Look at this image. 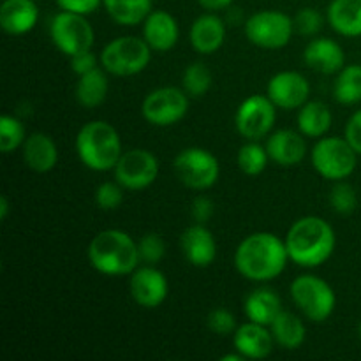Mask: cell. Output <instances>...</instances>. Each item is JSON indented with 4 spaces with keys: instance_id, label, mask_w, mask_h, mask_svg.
I'll list each match as a JSON object with an SVG mask.
<instances>
[{
    "instance_id": "cell-28",
    "label": "cell",
    "mask_w": 361,
    "mask_h": 361,
    "mask_svg": "<svg viewBox=\"0 0 361 361\" xmlns=\"http://www.w3.org/2000/svg\"><path fill=\"white\" fill-rule=\"evenodd\" d=\"M109 81L106 69H94L87 74H81L76 83V99L83 108H97L108 97Z\"/></svg>"
},
{
    "instance_id": "cell-6",
    "label": "cell",
    "mask_w": 361,
    "mask_h": 361,
    "mask_svg": "<svg viewBox=\"0 0 361 361\" xmlns=\"http://www.w3.org/2000/svg\"><path fill=\"white\" fill-rule=\"evenodd\" d=\"M293 302L312 323H323L334 314L337 296L331 286L317 275H300L291 282Z\"/></svg>"
},
{
    "instance_id": "cell-23",
    "label": "cell",
    "mask_w": 361,
    "mask_h": 361,
    "mask_svg": "<svg viewBox=\"0 0 361 361\" xmlns=\"http://www.w3.org/2000/svg\"><path fill=\"white\" fill-rule=\"evenodd\" d=\"M23 161L32 171L48 173L59 162V148L51 136L44 133H34L27 136L23 147Z\"/></svg>"
},
{
    "instance_id": "cell-15",
    "label": "cell",
    "mask_w": 361,
    "mask_h": 361,
    "mask_svg": "<svg viewBox=\"0 0 361 361\" xmlns=\"http://www.w3.org/2000/svg\"><path fill=\"white\" fill-rule=\"evenodd\" d=\"M310 85L303 74L296 71H282L268 81L267 95L277 108L291 111L302 108L309 101Z\"/></svg>"
},
{
    "instance_id": "cell-5",
    "label": "cell",
    "mask_w": 361,
    "mask_h": 361,
    "mask_svg": "<svg viewBox=\"0 0 361 361\" xmlns=\"http://www.w3.org/2000/svg\"><path fill=\"white\" fill-rule=\"evenodd\" d=\"M152 51L148 42L134 35H122L113 39L102 48L101 66L113 76H134L147 69Z\"/></svg>"
},
{
    "instance_id": "cell-45",
    "label": "cell",
    "mask_w": 361,
    "mask_h": 361,
    "mask_svg": "<svg viewBox=\"0 0 361 361\" xmlns=\"http://www.w3.org/2000/svg\"><path fill=\"white\" fill-rule=\"evenodd\" d=\"M358 335H360V338H361V323H360V326H358Z\"/></svg>"
},
{
    "instance_id": "cell-29",
    "label": "cell",
    "mask_w": 361,
    "mask_h": 361,
    "mask_svg": "<svg viewBox=\"0 0 361 361\" xmlns=\"http://www.w3.org/2000/svg\"><path fill=\"white\" fill-rule=\"evenodd\" d=\"M102 6L109 18L123 27L143 23L145 18L154 11L152 0H102Z\"/></svg>"
},
{
    "instance_id": "cell-10",
    "label": "cell",
    "mask_w": 361,
    "mask_h": 361,
    "mask_svg": "<svg viewBox=\"0 0 361 361\" xmlns=\"http://www.w3.org/2000/svg\"><path fill=\"white\" fill-rule=\"evenodd\" d=\"M293 32L295 20L282 11H259L245 21L247 39L259 48H284L291 41Z\"/></svg>"
},
{
    "instance_id": "cell-34",
    "label": "cell",
    "mask_w": 361,
    "mask_h": 361,
    "mask_svg": "<svg viewBox=\"0 0 361 361\" xmlns=\"http://www.w3.org/2000/svg\"><path fill=\"white\" fill-rule=\"evenodd\" d=\"M137 250H140V259L145 264H154L155 267L164 257L166 243L162 236L157 235V233H147L137 242Z\"/></svg>"
},
{
    "instance_id": "cell-27",
    "label": "cell",
    "mask_w": 361,
    "mask_h": 361,
    "mask_svg": "<svg viewBox=\"0 0 361 361\" xmlns=\"http://www.w3.org/2000/svg\"><path fill=\"white\" fill-rule=\"evenodd\" d=\"M270 328L275 342L281 348L288 349V351H295V349L302 348V344L305 342V324H303V321L298 316L288 312V310H281V314L275 317Z\"/></svg>"
},
{
    "instance_id": "cell-2",
    "label": "cell",
    "mask_w": 361,
    "mask_h": 361,
    "mask_svg": "<svg viewBox=\"0 0 361 361\" xmlns=\"http://www.w3.org/2000/svg\"><path fill=\"white\" fill-rule=\"evenodd\" d=\"M289 259L305 268L326 263L335 250L337 236L334 228L317 215L298 219L286 235Z\"/></svg>"
},
{
    "instance_id": "cell-3",
    "label": "cell",
    "mask_w": 361,
    "mask_h": 361,
    "mask_svg": "<svg viewBox=\"0 0 361 361\" xmlns=\"http://www.w3.org/2000/svg\"><path fill=\"white\" fill-rule=\"evenodd\" d=\"M88 261L99 274L120 277L140 267V250L133 236L122 229H104L92 238Z\"/></svg>"
},
{
    "instance_id": "cell-19",
    "label": "cell",
    "mask_w": 361,
    "mask_h": 361,
    "mask_svg": "<svg viewBox=\"0 0 361 361\" xmlns=\"http://www.w3.org/2000/svg\"><path fill=\"white\" fill-rule=\"evenodd\" d=\"M267 152L274 162L284 168L300 164L307 155V143L302 133L293 129L275 130L267 141Z\"/></svg>"
},
{
    "instance_id": "cell-14",
    "label": "cell",
    "mask_w": 361,
    "mask_h": 361,
    "mask_svg": "<svg viewBox=\"0 0 361 361\" xmlns=\"http://www.w3.org/2000/svg\"><path fill=\"white\" fill-rule=\"evenodd\" d=\"M130 296L143 309H157L168 298V279L154 264L137 267L130 274Z\"/></svg>"
},
{
    "instance_id": "cell-22",
    "label": "cell",
    "mask_w": 361,
    "mask_h": 361,
    "mask_svg": "<svg viewBox=\"0 0 361 361\" xmlns=\"http://www.w3.org/2000/svg\"><path fill=\"white\" fill-rule=\"evenodd\" d=\"M37 0H2L0 27L9 35H23L37 25Z\"/></svg>"
},
{
    "instance_id": "cell-20",
    "label": "cell",
    "mask_w": 361,
    "mask_h": 361,
    "mask_svg": "<svg viewBox=\"0 0 361 361\" xmlns=\"http://www.w3.org/2000/svg\"><path fill=\"white\" fill-rule=\"evenodd\" d=\"M189 39L192 48L201 55H212L219 51L226 41V25L217 14H201L190 27Z\"/></svg>"
},
{
    "instance_id": "cell-41",
    "label": "cell",
    "mask_w": 361,
    "mask_h": 361,
    "mask_svg": "<svg viewBox=\"0 0 361 361\" xmlns=\"http://www.w3.org/2000/svg\"><path fill=\"white\" fill-rule=\"evenodd\" d=\"M344 137L349 141V145L355 148L356 154L361 155V109L353 113L351 118L348 120Z\"/></svg>"
},
{
    "instance_id": "cell-33",
    "label": "cell",
    "mask_w": 361,
    "mask_h": 361,
    "mask_svg": "<svg viewBox=\"0 0 361 361\" xmlns=\"http://www.w3.org/2000/svg\"><path fill=\"white\" fill-rule=\"evenodd\" d=\"M25 140V127L20 120L11 115L0 116V150L4 154H11L16 148L23 147Z\"/></svg>"
},
{
    "instance_id": "cell-32",
    "label": "cell",
    "mask_w": 361,
    "mask_h": 361,
    "mask_svg": "<svg viewBox=\"0 0 361 361\" xmlns=\"http://www.w3.org/2000/svg\"><path fill=\"white\" fill-rule=\"evenodd\" d=\"M268 155L267 147H261L256 141H250V143L243 145L238 152V168L242 169L245 175L249 176H257L267 169L268 164Z\"/></svg>"
},
{
    "instance_id": "cell-38",
    "label": "cell",
    "mask_w": 361,
    "mask_h": 361,
    "mask_svg": "<svg viewBox=\"0 0 361 361\" xmlns=\"http://www.w3.org/2000/svg\"><path fill=\"white\" fill-rule=\"evenodd\" d=\"M208 330L214 331L215 335H231L236 331V317L229 312L228 309H214L207 317Z\"/></svg>"
},
{
    "instance_id": "cell-1",
    "label": "cell",
    "mask_w": 361,
    "mask_h": 361,
    "mask_svg": "<svg viewBox=\"0 0 361 361\" xmlns=\"http://www.w3.org/2000/svg\"><path fill=\"white\" fill-rule=\"evenodd\" d=\"M289 254L286 242L274 233H254L247 236L235 252V267L245 279L268 282L286 270Z\"/></svg>"
},
{
    "instance_id": "cell-13",
    "label": "cell",
    "mask_w": 361,
    "mask_h": 361,
    "mask_svg": "<svg viewBox=\"0 0 361 361\" xmlns=\"http://www.w3.org/2000/svg\"><path fill=\"white\" fill-rule=\"evenodd\" d=\"M277 106L268 95H252L238 106L235 115L236 130L249 141H257L267 136L275 123Z\"/></svg>"
},
{
    "instance_id": "cell-26",
    "label": "cell",
    "mask_w": 361,
    "mask_h": 361,
    "mask_svg": "<svg viewBox=\"0 0 361 361\" xmlns=\"http://www.w3.org/2000/svg\"><path fill=\"white\" fill-rule=\"evenodd\" d=\"M331 111L324 102L307 101L298 111V130L307 137L319 140L330 130Z\"/></svg>"
},
{
    "instance_id": "cell-36",
    "label": "cell",
    "mask_w": 361,
    "mask_h": 361,
    "mask_svg": "<svg viewBox=\"0 0 361 361\" xmlns=\"http://www.w3.org/2000/svg\"><path fill=\"white\" fill-rule=\"evenodd\" d=\"M95 204L101 210H116L123 203V187L118 182H104L95 189Z\"/></svg>"
},
{
    "instance_id": "cell-18",
    "label": "cell",
    "mask_w": 361,
    "mask_h": 361,
    "mask_svg": "<svg viewBox=\"0 0 361 361\" xmlns=\"http://www.w3.org/2000/svg\"><path fill=\"white\" fill-rule=\"evenodd\" d=\"M274 342L275 338L271 330H268L264 324L254 323V321L242 324L233 334L235 349L247 360L267 358L274 349Z\"/></svg>"
},
{
    "instance_id": "cell-11",
    "label": "cell",
    "mask_w": 361,
    "mask_h": 361,
    "mask_svg": "<svg viewBox=\"0 0 361 361\" xmlns=\"http://www.w3.org/2000/svg\"><path fill=\"white\" fill-rule=\"evenodd\" d=\"M189 111V95L176 87H162L152 90L145 97L141 113L152 126L169 127L178 123Z\"/></svg>"
},
{
    "instance_id": "cell-35",
    "label": "cell",
    "mask_w": 361,
    "mask_h": 361,
    "mask_svg": "<svg viewBox=\"0 0 361 361\" xmlns=\"http://www.w3.org/2000/svg\"><path fill=\"white\" fill-rule=\"evenodd\" d=\"M330 203L337 214L348 215V214H353V212L356 210V204H358V196H356V190L353 189L349 183H344L341 180V182H337V185L331 189Z\"/></svg>"
},
{
    "instance_id": "cell-43",
    "label": "cell",
    "mask_w": 361,
    "mask_h": 361,
    "mask_svg": "<svg viewBox=\"0 0 361 361\" xmlns=\"http://www.w3.org/2000/svg\"><path fill=\"white\" fill-rule=\"evenodd\" d=\"M233 2H235V0H197V4H200L201 7H204L207 11H212V13L228 9Z\"/></svg>"
},
{
    "instance_id": "cell-24",
    "label": "cell",
    "mask_w": 361,
    "mask_h": 361,
    "mask_svg": "<svg viewBox=\"0 0 361 361\" xmlns=\"http://www.w3.org/2000/svg\"><path fill=\"white\" fill-rule=\"evenodd\" d=\"M326 18L337 34L344 37L361 35V0H331Z\"/></svg>"
},
{
    "instance_id": "cell-7",
    "label": "cell",
    "mask_w": 361,
    "mask_h": 361,
    "mask_svg": "<svg viewBox=\"0 0 361 361\" xmlns=\"http://www.w3.org/2000/svg\"><path fill=\"white\" fill-rule=\"evenodd\" d=\"M356 157L358 154L349 141L337 136L321 137L310 154L314 169L331 182H341L353 175L356 169Z\"/></svg>"
},
{
    "instance_id": "cell-8",
    "label": "cell",
    "mask_w": 361,
    "mask_h": 361,
    "mask_svg": "<svg viewBox=\"0 0 361 361\" xmlns=\"http://www.w3.org/2000/svg\"><path fill=\"white\" fill-rule=\"evenodd\" d=\"M49 37L53 44L71 59L80 53L90 51L94 46V28L88 23L87 16L69 11H60L55 14L49 25Z\"/></svg>"
},
{
    "instance_id": "cell-42",
    "label": "cell",
    "mask_w": 361,
    "mask_h": 361,
    "mask_svg": "<svg viewBox=\"0 0 361 361\" xmlns=\"http://www.w3.org/2000/svg\"><path fill=\"white\" fill-rule=\"evenodd\" d=\"M71 69L81 76V74H87L90 71L97 69V59L92 51H85L80 53V55H74L71 56Z\"/></svg>"
},
{
    "instance_id": "cell-31",
    "label": "cell",
    "mask_w": 361,
    "mask_h": 361,
    "mask_svg": "<svg viewBox=\"0 0 361 361\" xmlns=\"http://www.w3.org/2000/svg\"><path fill=\"white\" fill-rule=\"evenodd\" d=\"M212 83H214L212 71L203 62H192L182 74L183 90L189 97H203L212 88Z\"/></svg>"
},
{
    "instance_id": "cell-25",
    "label": "cell",
    "mask_w": 361,
    "mask_h": 361,
    "mask_svg": "<svg viewBox=\"0 0 361 361\" xmlns=\"http://www.w3.org/2000/svg\"><path fill=\"white\" fill-rule=\"evenodd\" d=\"M281 310V298L277 293L268 288L256 289L245 300V314L249 321L264 324V326H270Z\"/></svg>"
},
{
    "instance_id": "cell-40",
    "label": "cell",
    "mask_w": 361,
    "mask_h": 361,
    "mask_svg": "<svg viewBox=\"0 0 361 361\" xmlns=\"http://www.w3.org/2000/svg\"><path fill=\"white\" fill-rule=\"evenodd\" d=\"M190 215L197 224H204L214 215V201L207 196H197L190 207Z\"/></svg>"
},
{
    "instance_id": "cell-17",
    "label": "cell",
    "mask_w": 361,
    "mask_h": 361,
    "mask_svg": "<svg viewBox=\"0 0 361 361\" xmlns=\"http://www.w3.org/2000/svg\"><path fill=\"white\" fill-rule=\"evenodd\" d=\"M180 37L178 21L168 11L154 9L143 21V39L154 51H169Z\"/></svg>"
},
{
    "instance_id": "cell-30",
    "label": "cell",
    "mask_w": 361,
    "mask_h": 361,
    "mask_svg": "<svg viewBox=\"0 0 361 361\" xmlns=\"http://www.w3.org/2000/svg\"><path fill=\"white\" fill-rule=\"evenodd\" d=\"M334 94L341 104H356L361 101V66H344L334 85Z\"/></svg>"
},
{
    "instance_id": "cell-39",
    "label": "cell",
    "mask_w": 361,
    "mask_h": 361,
    "mask_svg": "<svg viewBox=\"0 0 361 361\" xmlns=\"http://www.w3.org/2000/svg\"><path fill=\"white\" fill-rule=\"evenodd\" d=\"M56 4H59V7L62 11H69V13L88 16V14L95 13V11L99 9L102 0H56Z\"/></svg>"
},
{
    "instance_id": "cell-9",
    "label": "cell",
    "mask_w": 361,
    "mask_h": 361,
    "mask_svg": "<svg viewBox=\"0 0 361 361\" xmlns=\"http://www.w3.org/2000/svg\"><path fill=\"white\" fill-rule=\"evenodd\" d=\"M176 176L185 187L194 190H207L219 180L221 168L214 154L204 148L190 147L180 152L173 162Z\"/></svg>"
},
{
    "instance_id": "cell-37",
    "label": "cell",
    "mask_w": 361,
    "mask_h": 361,
    "mask_svg": "<svg viewBox=\"0 0 361 361\" xmlns=\"http://www.w3.org/2000/svg\"><path fill=\"white\" fill-rule=\"evenodd\" d=\"M293 20H295V30L305 37H312L323 28V14L314 7H303Z\"/></svg>"
},
{
    "instance_id": "cell-44",
    "label": "cell",
    "mask_w": 361,
    "mask_h": 361,
    "mask_svg": "<svg viewBox=\"0 0 361 361\" xmlns=\"http://www.w3.org/2000/svg\"><path fill=\"white\" fill-rule=\"evenodd\" d=\"M7 214H9V201H7L6 196L0 197V219L6 221Z\"/></svg>"
},
{
    "instance_id": "cell-16",
    "label": "cell",
    "mask_w": 361,
    "mask_h": 361,
    "mask_svg": "<svg viewBox=\"0 0 361 361\" xmlns=\"http://www.w3.org/2000/svg\"><path fill=\"white\" fill-rule=\"evenodd\" d=\"M180 249L183 256L192 267L207 268L210 267L217 256V243L214 235L204 224H192L180 236Z\"/></svg>"
},
{
    "instance_id": "cell-4",
    "label": "cell",
    "mask_w": 361,
    "mask_h": 361,
    "mask_svg": "<svg viewBox=\"0 0 361 361\" xmlns=\"http://www.w3.org/2000/svg\"><path fill=\"white\" fill-rule=\"evenodd\" d=\"M76 152L80 161L92 171L115 169L122 152L120 134L111 123L94 120L85 123L76 136Z\"/></svg>"
},
{
    "instance_id": "cell-21",
    "label": "cell",
    "mask_w": 361,
    "mask_h": 361,
    "mask_svg": "<svg viewBox=\"0 0 361 361\" xmlns=\"http://www.w3.org/2000/svg\"><path fill=\"white\" fill-rule=\"evenodd\" d=\"M303 60L310 69L321 74H337L344 67L345 56L342 46L334 39L317 37L305 46Z\"/></svg>"
},
{
    "instance_id": "cell-12",
    "label": "cell",
    "mask_w": 361,
    "mask_h": 361,
    "mask_svg": "<svg viewBox=\"0 0 361 361\" xmlns=\"http://www.w3.org/2000/svg\"><path fill=\"white\" fill-rule=\"evenodd\" d=\"M113 171L123 189H147L159 176V159L145 148H133L120 155Z\"/></svg>"
}]
</instances>
